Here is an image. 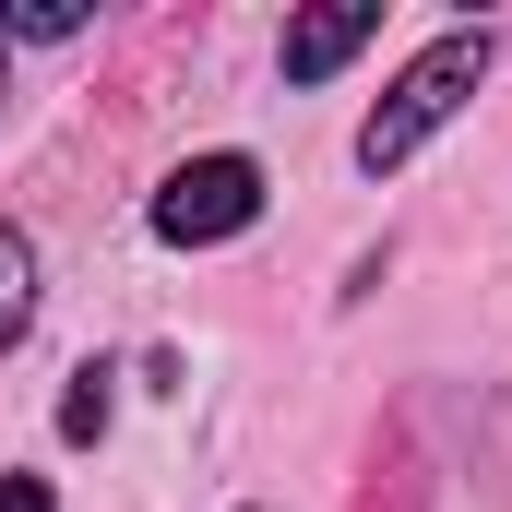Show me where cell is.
Here are the masks:
<instances>
[{
  "label": "cell",
  "mask_w": 512,
  "mask_h": 512,
  "mask_svg": "<svg viewBox=\"0 0 512 512\" xmlns=\"http://www.w3.org/2000/svg\"><path fill=\"white\" fill-rule=\"evenodd\" d=\"M0 60H12V36H0Z\"/></svg>",
  "instance_id": "cell-7"
},
{
  "label": "cell",
  "mask_w": 512,
  "mask_h": 512,
  "mask_svg": "<svg viewBox=\"0 0 512 512\" xmlns=\"http://www.w3.org/2000/svg\"><path fill=\"white\" fill-rule=\"evenodd\" d=\"M108 429V370H72V393H60V441H96Z\"/></svg>",
  "instance_id": "cell-5"
},
{
  "label": "cell",
  "mask_w": 512,
  "mask_h": 512,
  "mask_svg": "<svg viewBox=\"0 0 512 512\" xmlns=\"http://www.w3.org/2000/svg\"><path fill=\"white\" fill-rule=\"evenodd\" d=\"M262 215V167L251 155H191L167 191H155V239L167 251H215V239H239Z\"/></svg>",
  "instance_id": "cell-2"
},
{
  "label": "cell",
  "mask_w": 512,
  "mask_h": 512,
  "mask_svg": "<svg viewBox=\"0 0 512 512\" xmlns=\"http://www.w3.org/2000/svg\"><path fill=\"white\" fill-rule=\"evenodd\" d=\"M477 84H489V24H453L441 48H417V60L393 72V96L358 120V167H370V179H393V167H405L429 131H441L465 96H477Z\"/></svg>",
  "instance_id": "cell-1"
},
{
  "label": "cell",
  "mask_w": 512,
  "mask_h": 512,
  "mask_svg": "<svg viewBox=\"0 0 512 512\" xmlns=\"http://www.w3.org/2000/svg\"><path fill=\"white\" fill-rule=\"evenodd\" d=\"M370 36H382V0H322V12H298V24H286V84H322V72H346Z\"/></svg>",
  "instance_id": "cell-3"
},
{
  "label": "cell",
  "mask_w": 512,
  "mask_h": 512,
  "mask_svg": "<svg viewBox=\"0 0 512 512\" xmlns=\"http://www.w3.org/2000/svg\"><path fill=\"white\" fill-rule=\"evenodd\" d=\"M24 322H36V251H24V239L0 227V346H12Z\"/></svg>",
  "instance_id": "cell-4"
},
{
  "label": "cell",
  "mask_w": 512,
  "mask_h": 512,
  "mask_svg": "<svg viewBox=\"0 0 512 512\" xmlns=\"http://www.w3.org/2000/svg\"><path fill=\"white\" fill-rule=\"evenodd\" d=\"M0 512H60V501H48L36 477H0Z\"/></svg>",
  "instance_id": "cell-6"
}]
</instances>
